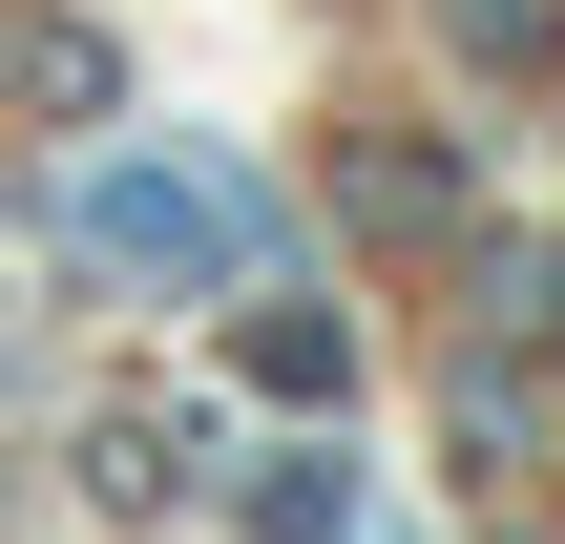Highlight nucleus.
Here are the masks:
<instances>
[{
    "mask_svg": "<svg viewBox=\"0 0 565 544\" xmlns=\"http://www.w3.org/2000/svg\"><path fill=\"white\" fill-rule=\"evenodd\" d=\"M545 356H565V273H545Z\"/></svg>",
    "mask_w": 565,
    "mask_h": 544,
    "instance_id": "20e7f679",
    "label": "nucleus"
},
{
    "mask_svg": "<svg viewBox=\"0 0 565 544\" xmlns=\"http://www.w3.org/2000/svg\"><path fill=\"white\" fill-rule=\"evenodd\" d=\"M231 377L315 419V398H356V335H335V314H252V335H231Z\"/></svg>",
    "mask_w": 565,
    "mask_h": 544,
    "instance_id": "f03ea898",
    "label": "nucleus"
},
{
    "mask_svg": "<svg viewBox=\"0 0 565 544\" xmlns=\"http://www.w3.org/2000/svg\"><path fill=\"white\" fill-rule=\"evenodd\" d=\"M63 231H84L105 273H147V294H231V273L273 252V210H252L231 168H189V147H126V168H84V189H63Z\"/></svg>",
    "mask_w": 565,
    "mask_h": 544,
    "instance_id": "f257e3e1",
    "label": "nucleus"
},
{
    "mask_svg": "<svg viewBox=\"0 0 565 544\" xmlns=\"http://www.w3.org/2000/svg\"><path fill=\"white\" fill-rule=\"evenodd\" d=\"M252 544H356V461H273L252 482Z\"/></svg>",
    "mask_w": 565,
    "mask_h": 544,
    "instance_id": "7ed1b4c3",
    "label": "nucleus"
}]
</instances>
